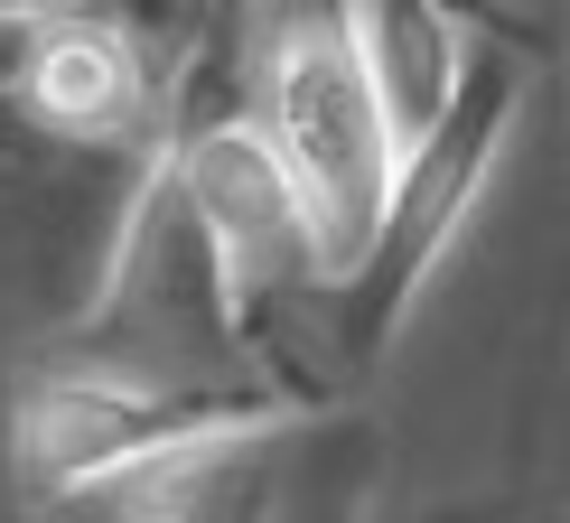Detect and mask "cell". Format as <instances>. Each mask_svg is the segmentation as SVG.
<instances>
[{"instance_id":"6","label":"cell","mask_w":570,"mask_h":523,"mask_svg":"<svg viewBox=\"0 0 570 523\" xmlns=\"http://www.w3.org/2000/svg\"><path fill=\"white\" fill-rule=\"evenodd\" d=\"M318 412H263V421H234V431H206L150 458L140 477L94 495V523H281L291 505V467Z\"/></svg>"},{"instance_id":"7","label":"cell","mask_w":570,"mask_h":523,"mask_svg":"<svg viewBox=\"0 0 570 523\" xmlns=\"http://www.w3.org/2000/svg\"><path fill=\"white\" fill-rule=\"evenodd\" d=\"M337 29H346V57L374 93V122H384L393 159H412L449 122L468 66H478L468 19L440 10V0H355V10H337Z\"/></svg>"},{"instance_id":"2","label":"cell","mask_w":570,"mask_h":523,"mask_svg":"<svg viewBox=\"0 0 570 523\" xmlns=\"http://www.w3.org/2000/svg\"><path fill=\"white\" fill-rule=\"evenodd\" d=\"M159 178L178 187L187 225H197L216 290L234 318V346L263 384H291V337L299 308L327 290V253L308 234L281 159L253 131V66H234L225 38H187L169 57V93H159Z\"/></svg>"},{"instance_id":"4","label":"cell","mask_w":570,"mask_h":523,"mask_svg":"<svg viewBox=\"0 0 570 523\" xmlns=\"http://www.w3.org/2000/svg\"><path fill=\"white\" fill-rule=\"evenodd\" d=\"M66 365H104V374H131V384H234V374H253L244 346H234L216 262L187 225L178 187L159 178V159L131 169L112 253L94 272L76 327H66Z\"/></svg>"},{"instance_id":"1","label":"cell","mask_w":570,"mask_h":523,"mask_svg":"<svg viewBox=\"0 0 570 523\" xmlns=\"http://www.w3.org/2000/svg\"><path fill=\"white\" fill-rule=\"evenodd\" d=\"M524 103H533V66L505 57V47H478L449 122L393 169V197H384V216H374L365 253L299 308L291 365H281L291 393H308L318 412H337V402L402 346V327H412V308L431 299L440 262L459 253V234L478 225L487 187L505 178V150H514V131H524Z\"/></svg>"},{"instance_id":"3","label":"cell","mask_w":570,"mask_h":523,"mask_svg":"<svg viewBox=\"0 0 570 523\" xmlns=\"http://www.w3.org/2000/svg\"><path fill=\"white\" fill-rule=\"evenodd\" d=\"M263 412H318V402L291 384H263V374H234V384H131V374H104V365H47L10 402V477L29 505L66 514V505H94L104 486L140 477L169 448L234 431V421H263Z\"/></svg>"},{"instance_id":"5","label":"cell","mask_w":570,"mask_h":523,"mask_svg":"<svg viewBox=\"0 0 570 523\" xmlns=\"http://www.w3.org/2000/svg\"><path fill=\"white\" fill-rule=\"evenodd\" d=\"M253 131L281 159L308 234L327 253V280L365 253L374 216L393 197V140L374 122V93L346 57L337 10H308V19H272V38L253 47Z\"/></svg>"}]
</instances>
